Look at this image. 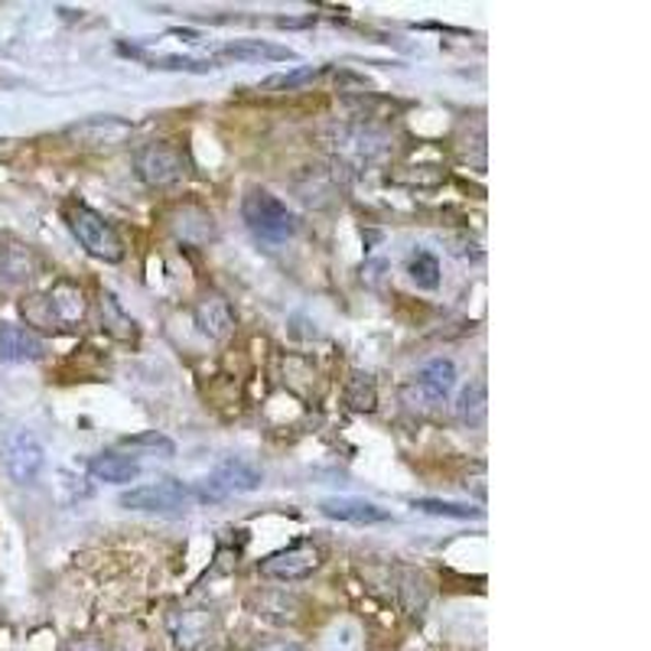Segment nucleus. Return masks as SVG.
I'll use <instances>...</instances> for the list:
<instances>
[{"label":"nucleus","instance_id":"obj_1","mask_svg":"<svg viewBox=\"0 0 651 651\" xmlns=\"http://www.w3.org/2000/svg\"><path fill=\"white\" fill-rule=\"evenodd\" d=\"M242 218L251 228V235L268 245H280L296 232V215L268 189H248V195L242 199Z\"/></svg>","mask_w":651,"mask_h":651},{"label":"nucleus","instance_id":"obj_2","mask_svg":"<svg viewBox=\"0 0 651 651\" xmlns=\"http://www.w3.org/2000/svg\"><path fill=\"white\" fill-rule=\"evenodd\" d=\"M66 222L72 228V235L79 238V245L98 258V261H108V265H117L124 258V242L121 235L104 222V215H98L94 209L82 205V202H69L66 205Z\"/></svg>","mask_w":651,"mask_h":651},{"label":"nucleus","instance_id":"obj_3","mask_svg":"<svg viewBox=\"0 0 651 651\" xmlns=\"http://www.w3.org/2000/svg\"><path fill=\"white\" fill-rule=\"evenodd\" d=\"M23 316L33 323V326H56V329H63V326H72V323H79L82 316H86V293H82V287H76V283H56L49 293H43V296H30L26 303H23Z\"/></svg>","mask_w":651,"mask_h":651},{"label":"nucleus","instance_id":"obj_4","mask_svg":"<svg viewBox=\"0 0 651 651\" xmlns=\"http://www.w3.org/2000/svg\"><path fill=\"white\" fill-rule=\"evenodd\" d=\"M261 482H265V475H261L258 465L228 457V460H222V463L215 465L199 485H192V498H195V502H222V498H228V495L258 492Z\"/></svg>","mask_w":651,"mask_h":651},{"label":"nucleus","instance_id":"obj_5","mask_svg":"<svg viewBox=\"0 0 651 651\" xmlns=\"http://www.w3.org/2000/svg\"><path fill=\"white\" fill-rule=\"evenodd\" d=\"M121 508L127 512H147V515H173L183 512L192 498V489L177 482V479H164V482H150V485H134L127 492H121Z\"/></svg>","mask_w":651,"mask_h":651},{"label":"nucleus","instance_id":"obj_6","mask_svg":"<svg viewBox=\"0 0 651 651\" xmlns=\"http://www.w3.org/2000/svg\"><path fill=\"white\" fill-rule=\"evenodd\" d=\"M0 460H3V469L10 475V482L16 485H33L46 465V453H43V444L36 440V434L16 427L7 434L3 447H0Z\"/></svg>","mask_w":651,"mask_h":651},{"label":"nucleus","instance_id":"obj_7","mask_svg":"<svg viewBox=\"0 0 651 651\" xmlns=\"http://www.w3.org/2000/svg\"><path fill=\"white\" fill-rule=\"evenodd\" d=\"M134 167H137V177L147 183V187H173L180 177H183V154L170 144H147L134 154Z\"/></svg>","mask_w":651,"mask_h":651},{"label":"nucleus","instance_id":"obj_8","mask_svg":"<svg viewBox=\"0 0 651 651\" xmlns=\"http://www.w3.org/2000/svg\"><path fill=\"white\" fill-rule=\"evenodd\" d=\"M319 563H323V551L319 548H313V545H293L287 551H278V554L261 560V573L271 576V580L293 583V580H303L313 570H319Z\"/></svg>","mask_w":651,"mask_h":651},{"label":"nucleus","instance_id":"obj_9","mask_svg":"<svg viewBox=\"0 0 651 651\" xmlns=\"http://www.w3.org/2000/svg\"><path fill=\"white\" fill-rule=\"evenodd\" d=\"M131 121L124 117H114V114H104V117H89L76 127H69V137L79 141L82 147L89 150H101V147H117L131 137Z\"/></svg>","mask_w":651,"mask_h":651},{"label":"nucleus","instance_id":"obj_10","mask_svg":"<svg viewBox=\"0 0 651 651\" xmlns=\"http://www.w3.org/2000/svg\"><path fill=\"white\" fill-rule=\"evenodd\" d=\"M319 512L333 521H346V525H384L391 521V512H384L381 505H374L369 498H352V495H333L319 502Z\"/></svg>","mask_w":651,"mask_h":651},{"label":"nucleus","instance_id":"obj_11","mask_svg":"<svg viewBox=\"0 0 651 651\" xmlns=\"http://www.w3.org/2000/svg\"><path fill=\"white\" fill-rule=\"evenodd\" d=\"M457 388V366L450 359H434L427 362L417 378H414V391H420V397L427 404H440L450 397V391Z\"/></svg>","mask_w":651,"mask_h":651},{"label":"nucleus","instance_id":"obj_12","mask_svg":"<svg viewBox=\"0 0 651 651\" xmlns=\"http://www.w3.org/2000/svg\"><path fill=\"white\" fill-rule=\"evenodd\" d=\"M212 59L215 63H287V59H296V53L287 46H274V43L245 40V43L222 46Z\"/></svg>","mask_w":651,"mask_h":651},{"label":"nucleus","instance_id":"obj_13","mask_svg":"<svg viewBox=\"0 0 651 651\" xmlns=\"http://www.w3.org/2000/svg\"><path fill=\"white\" fill-rule=\"evenodd\" d=\"M43 359V343L23 326L0 323V362H36Z\"/></svg>","mask_w":651,"mask_h":651},{"label":"nucleus","instance_id":"obj_14","mask_svg":"<svg viewBox=\"0 0 651 651\" xmlns=\"http://www.w3.org/2000/svg\"><path fill=\"white\" fill-rule=\"evenodd\" d=\"M195 323H199V329H202L205 336L225 339V336L232 333V326H235V316H232L228 300H222V296H215V293L202 296L199 306H195Z\"/></svg>","mask_w":651,"mask_h":651},{"label":"nucleus","instance_id":"obj_15","mask_svg":"<svg viewBox=\"0 0 651 651\" xmlns=\"http://www.w3.org/2000/svg\"><path fill=\"white\" fill-rule=\"evenodd\" d=\"M89 472L98 482H108V485H127L141 475V463L134 457H124V453H101L89 463Z\"/></svg>","mask_w":651,"mask_h":651},{"label":"nucleus","instance_id":"obj_16","mask_svg":"<svg viewBox=\"0 0 651 651\" xmlns=\"http://www.w3.org/2000/svg\"><path fill=\"white\" fill-rule=\"evenodd\" d=\"M407 274L411 280L420 287V290H437L440 287V261H437V255H430V251H424V248H417L411 258H407Z\"/></svg>","mask_w":651,"mask_h":651},{"label":"nucleus","instance_id":"obj_17","mask_svg":"<svg viewBox=\"0 0 651 651\" xmlns=\"http://www.w3.org/2000/svg\"><path fill=\"white\" fill-rule=\"evenodd\" d=\"M101 323L117 339H131L134 336V319L121 310V303L114 300V293H101Z\"/></svg>","mask_w":651,"mask_h":651},{"label":"nucleus","instance_id":"obj_18","mask_svg":"<svg viewBox=\"0 0 651 651\" xmlns=\"http://www.w3.org/2000/svg\"><path fill=\"white\" fill-rule=\"evenodd\" d=\"M411 505L420 508L424 515H440V518H457V521H469L482 515V508H472L463 502H444V498H414Z\"/></svg>","mask_w":651,"mask_h":651},{"label":"nucleus","instance_id":"obj_19","mask_svg":"<svg viewBox=\"0 0 651 651\" xmlns=\"http://www.w3.org/2000/svg\"><path fill=\"white\" fill-rule=\"evenodd\" d=\"M316 76H323V66H300V69H290V72H280V76L265 79L258 89L261 92H290V89H296V86H303V82H310Z\"/></svg>","mask_w":651,"mask_h":651},{"label":"nucleus","instance_id":"obj_20","mask_svg":"<svg viewBox=\"0 0 651 651\" xmlns=\"http://www.w3.org/2000/svg\"><path fill=\"white\" fill-rule=\"evenodd\" d=\"M202 616H195V613H187L183 616V622L173 629V639H177V649L180 651H192L199 649L202 642H205V626H195Z\"/></svg>","mask_w":651,"mask_h":651},{"label":"nucleus","instance_id":"obj_21","mask_svg":"<svg viewBox=\"0 0 651 651\" xmlns=\"http://www.w3.org/2000/svg\"><path fill=\"white\" fill-rule=\"evenodd\" d=\"M349 404L356 411H372L374 407V381L372 374L356 372L352 374V391H349Z\"/></svg>","mask_w":651,"mask_h":651},{"label":"nucleus","instance_id":"obj_22","mask_svg":"<svg viewBox=\"0 0 651 651\" xmlns=\"http://www.w3.org/2000/svg\"><path fill=\"white\" fill-rule=\"evenodd\" d=\"M127 447H150V450H160L164 457H173V453H177L173 440H167V437H160V434H144V437H134V440H127Z\"/></svg>","mask_w":651,"mask_h":651},{"label":"nucleus","instance_id":"obj_23","mask_svg":"<svg viewBox=\"0 0 651 651\" xmlns=\"http://www.w3.org/2000/svg\"><path fill=\"white\" fill-rule=\"evenodd\" d=\"M261 651H303L300 646H293V642H274V646H265Z\"/></svg>","mask_w":651,"mask_h":651}]
</instances>
